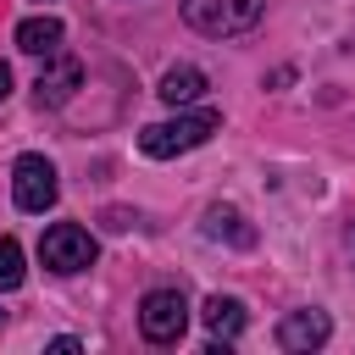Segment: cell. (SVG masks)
Returning a JSON list of instances; mask_svg holds the SVG:
<instances>
[{
    "label": "cell",
    "mask_w": 355,
    "mask_h": 355,
    "mask_svg": "<svg viewBox=\"0 0 355 355\" xmlns=\"http://www.w3.org/2000/svg\"><path fill=\"white\" fill-rule=\"evenodd\" d=\"M222 128V111H178V116H166V122H150L144 133H139V150L150 155V161H172V155H189V150H200L211 133Z\"/></svg>",
    "instance_id": "1"
},
{
    "label": "cell",
    "mask_w": 355,
    "mask_h": 355,
    "mask_svg": "<svg viewBox=\"0 0 355 355\" xmlns=\"http://www.w3.org/2000/svg\"><path fill=\"white\" fill-rule=\"evenodd\" d=\"M178 11H183V22H189L194 33H205V39H233V33H244V28L261 22L266 0H178Z\"/></svg>",
    "instance_id": "2"
},
{
    "label": "cell",
    "mask_w": 355,
    "mask_h": 355,
    "mask_svg": "<svg viewBox=\"0 0 355 355\" xmlns=\"http://www.w3.org/2000/svg\"><path fill=\"white\" fill-rule=\"evenodd\" d=\"M94 255H100V244H94V233H89L83 222H50V227H44V239H39V261H44L55 277L89 272V266H94Z\"/></svg>",
    "instance_id": "3"
},
{
    "label": "cell",
    "mask_w": 355,
    "mask_h": 355,
    "mask_svg": "<svg viewBox=\"0 0 355 355\" xmlns=\"http://www.w3.org/2000/svg\"><path fill=\"white\" fill-rule=\"evenodd\" d=\"M183 327H189V300H183V288H150V294L139 300V333H144L150 344H178Z\"/></svg>",
    "instance_id": "4"
},
{
    "label": "cell",
    "mask_w": 355,
    "mask_h": 355,
    "mask_svg": "<svg viewBox=\"0 0 355 355\" xmlns=\"http://www.w3.org/2000/svg\"><path fill=\"white\" fill-rule=\"evenodd\" d=\"M55 194H61V183H55V166L44 161V155H17V166H11V200H17V211H28V216H39V211H50L55 205Z\"/></svg>",
    "instance_id": "5"
},
{
    "label": "cell",
    "mask_w": 355,
    "mask_h": 355,
    "mask_svg": "<svg viewBox=\"0 0 355 355\" xmlns=\"http://www.w3.org/2000/svg\"><path fill=\"white\" fill-rule=\"evenodd\" d=\"M327 338H333V322H327V311H316V305L288 311V316L277 322V349H288V355H311V349H322Z\"/></svg>",
    "instance_id": "6"
},
{
    "label": "cell",
    "mask_w": 355,
    "mask_h": 355,
    "mask_svg": "<svg viewBox=\"0 0 355 355\" xmlns=\"http://www.w3.org/2000/svg\"><path fill=\"white\" fill-rule=\"evenodd\" d=\"M78 83H83V61L55 50L50 67L39 72V83H33V105H39V111H55V105H67V100L78 94Z\"/></svg>",
    "instance_id": "7"
},
{
    "label": "cell",
    "mask_w": 355,
    "mask_h": 355,
    "mask_svg": "<svg viewBox=\"0 0 355 355\" xmlns=\"http://www.w3.org/2000/svg\"><path fill=\"white\" fill-rule=\"evenodd\" d=\"M200 322H205V333H211V355H222V349L244 333V300H233V294H211V300L200 305Z\"/></svg>",
    "instance_id": "8"
},
{
    "label": "cell",
    "mask_w": 355,
    "mask_h": 355,
    "mask_svg": "<svg viewBox=\"0 0 355 355\" xmlns=\"http://www.w3.org/2000/svg\"><path fill=\"white\" fill-rule=\"evenodd\" d=\"M61 39H67V28H61V17H50V11L17 22V50H22V55H55Z\"/></svg>",
    "instance_id": "9"
},
{
    "label": "cell",
    "mask_w": 355,
    "mask_h": 355,
    "mask_svg": "<svg viewBox=\"0 0 355 355\" xmlns=\"http://www.w3.org/2000/svg\"><path fill=\"white\" fill-rule=\"evenodd\" d=\"M205 239L233 244V250H255V227H250V216L239 205H211L205 211Z\"/></svg>",
    "instance_id": "10"
},
{
    "label": "cell",
    "mask_w": 355,
    "mask_h": 355,
    "mask_svg": "<svg viewBox=\"0 0 355 355\" xmlns=\"http://www.w3.org/2000/svg\"><path fill=\"white\" fill-rule=\"evenodd\" d=\"M155 94H161L172 111H178V105H194V100L205 94V72H200V67H172V72L161 78V89H155Z\"/></svg>",
    "instance_id": "11"
},
{
    "label": "cell",
    "mask_w": 355,
    "mask_h": 355,
    "mask_svg": "<svg viewBox=\"0 0 355 355\" xmlns=\"http://www.w3.org/2000/svg\"><path fill=\"white\" fill-rule=\"evenodd\" d=\"M22 283V244L11 233H0V294H11Z\"/></svg>",
    "instance_id": "12"
},
{
    "label": "cell",
    "mask_w": 355,
    "mask_h": 355,
    "mask_svg": "<svg viewBox=\"0 0 355 355\" xmlns=\"http://www.w3.org/2000/svg\"><path fill=\"white\" fill-rule=\"evenodd\" d=\"M6 94H11V67L0 61V100H6Z\"/></svg>",
    "instance_id": "13"
},
{
    "label": "cell",
    "mask_w": 355,
    "mask_h": 355,
    "mask_svg": "<svg viewBox=\"0 0 355 355\" xmlns=\"http://www.w3.org/2000/svg\"><path fill=\"white\" fill-rule=\"evenodd\" d=\"M0 322H6V311H0Z\"/></svg>",
    "instance_id": "14"
},
{
    "label": "cell",
    "mask_w": 355,
    "mask_h": 355,
    "mask_svg": "<svg viewBox=\"0 0 355 355\" xmlns=\"http://www.w3.org/2000/svg\"><path fill=\"white\" fill-rule=\"evenodd\" d=\"M349 244H355V233H349Z\"/></svg>",
    "instance_id": "15"
}]
</instances>
